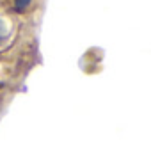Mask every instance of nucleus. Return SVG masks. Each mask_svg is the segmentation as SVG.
I'll return each mask as SVG.
<instances>
[{"label": "nucleus", "mask_w": 151, "mask_h": 151, "mask_svg": "<svg viewBox=\"0 0 151 151\" xmlns=\"http://www.w3.org/2000/svg\"><path fill=\"white\" fill-rule=\"evenodd\" d=\"M7 37H9V23L4 18H0V45H2Z\"/></svg>", "instance_id": "obj_1"}, {"label": "nucleus", "mask_w": 151, "mask_h": 151, "mask_svg": "<svg viewBox=\"0 0 151 151\" xmlns=\"http://www.w3.org/2000/svg\"><path fill=\"white\" fill-rule=\"evenodd\" d=\"M29 4H30V0H16L14 7H16V11H23V9L29 7Z\"/></svg>", "instance_id": "obj_2"}]
</instances>
